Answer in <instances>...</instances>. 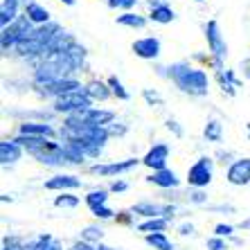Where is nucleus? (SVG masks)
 I'll return each instance as SVG.
<instances>
[{"label":"nucleus","instance_id":"f257e3e1","mask_svg":"<svg viewBox=\"0 0 250 250\" xmlns=\"http://www.w3.org/2000/svg\"><path fill=\"white\" fill-rule=\"evenodd\" d=\"M54 108H57L59 113L90 111V97H88V93H82V90H72V93L59 95L57 102H54Z\"/></svg>","mask_w":250,"mask_h":250},{"label":"nucleus","instance_id":"f03ea898","mask_svg":"<svg viewBox=\"0 0 250 250\" xmlns=\"http://www.w3.org/2000/svg\"><path fill=\"white\" fill-rule=\"evenodd\" d=\"M174 77H176V82H178V86H181L183 90H187V93L203 95L205 90H208V79H205V75L201 72V70H181V68H176Z\"/></svg>","mask_w":250,"mask_h":250},{"label":"nucleus","instance_id":"7ed1b4c3","mask_svg":"<svg viewBox=\"0 0 250 250\" xmlns=\"http://www.w3.org/2000/svg\"><path fill=\"white\" fill-rule=\"evenodd\" d=\"M187 181L194 187H205L212 181V160L209 158H201L192 165V169L187 171Z\"/></svg>","mask_w":250,"mask_h":250},{"label":"nucleus","instance_id":"20e7f679","mask_svg":"<svg viewBox=\"0 0 250 250\" xmlns=\"http://www.w3.org/2000/svg\"><path fill=\"white\" fill-rule=\"evenodd\" d=\"M167 158H169L167 145H156L151 151L145 156V160H142V163H145L146 167H151L153 171H160V169H167V167H165V165H167Z\"/></svg>","mask_w":250,"mask_h":250},{"label":"nucleus","instance_id":"39448f33","mask_svg":"<svg viewBox=\"0 0 250 250\" xmlns=\"http://www.w3.org/2000/svg\"><path fill=\"white\" fill-rule=\"evenodd\" d=\"M228 181L232 185H246L250 183V158L246 160H237L228 171Z\"/></svg>","mask_w":250,"mask_h":250},{"label":"nucleus","instance_id":"423d86ee","mask_svg":"<svg viewBox=\"0 0 250 250\" xmlns=\"http://www.w3.org/2000/svg\"><path fill=\"white\" fill-rule=\"evenodd\" d=\"M133 212L135 214H142V216H149V219H158V216L174 214V208H169V205H156V203H138V205H133Z\"/></svg>","mask_w":250,"mask_h":250},{"label":"nucleus","instance_id":"0eeeda50","mask_svg":"<svg viewBox=\"0 0 250 250\" xmlns=\"http://www.w3.org/2000/svg\"><path fill=\"white\" fill-rule=\"evenodd\" d=\"M133 50H135V54H140V57L153 59V57H158V52H160V43H158V39H153V36H146V39H140V41L133 43Z\"/></svg>","mask_w":250,"mask_h":250},{"label":"nucleus","instance_id":"6e6552de","mask_svg":"<svg viewBox=\"0 0 250 250\" xmlns=\"http://www.w3.org/2000/svg\"><path fill=\"white\" fill-rule=\"evenodd\" d=\"M131 167H135V160H124V163H113V165H95L93 174L99 176H115V174H124Z\"/></svg>","mask_w":250,"mask_h":250},{"label":"nucleus","instance_id":"1a4fd4ad","mask_svg":"<svg viewBox=\"0 0 250 250\" xmlns=\"http://www.w3.org/2000/svg\"><path fill=\"white\" fill-rule=\"evenodd\" d=\"M79 185H82V181L75 178V176H54L45 183L47 189H75Z\"/></svg>","mask_w":250,"mask_h":250},{"label":"nucleus","instance_id":"9d476101","mask_svg":"<svg viewBox=\"0 0 250 250\" xmlns=\"http://www.w3.org/2000/svg\"><path fill=\"white\" fill-rule=\"evenodd\" d=\"M18 158H21V145H18L16 140H12V142H9V140H7V142H2V145H0V160H2V163H16Z\"/></svg>","mask_w":250,"mask_h":250},{"label":"nucleus","instance_id":"9b49d317","mask_svg":"<svg viewBox=\"0 0 250 250\" xmlns=\"http://www.w3.org/2000/svg\"><path fill=\"white\" fill-rule=\"evenodd\" d=\"M54 131L52 126L47 124H34V122H27L21 126V135H34V138H50Z\"/></svg>","mask_w":250,"mask_h":250},{"label":"nucleus","instance_id":"f8f14e48","mask_svg":"<svg viewBox=\"0 0 250 250\" xmlns=\"http://www.w3.org/2000/svg\"><path fill=\"white\" fill-rule=\"evenodd\" d=\"M149 181L156 183L160 187H176L178 185V178H176L174 171L169 169H160V171H153V176H149Z\"/></svg>","mask_w":250,"mask_h":250},{"label":"nucleus","instance_id":"ddd939ff","mask_svg":"<svg viewBox=\"0 0 250 250\" xmlns=\"http://www.w3.org/2000/svg\"><path fill=\"white\" fill-rule=\"evenodd\" d=\"M208 39H209V47H212V52L221 59L223 54H226V45L221 43V36H219V32H216V23L208 25Z\"/></svg>","mask_w":250,"mask_h":250},{"label":"nucleus","instance_id":"4468645a","mask_svg":"<svg viewBox=\"0 0 250 250\" xmlns=\"http://www.w3.org/2000/svg\"><path fill=\"white\" fill-rule=\"evenodd\" d=\"M79 83L72 82V79H59V82L50 83L47 86V93H57V95H65V93H72V90H79Z\"/></svg>","mask_w":250,"mask_h":250},{"label":"nucleus","instance_id":"2eb2a0df","mask_svg":"<svg viewBox=\"0 0 250 250\" xmlns=\"http://www.w3.org/2000/svg\"><path fill=\"white\" fill-rule=\"evenodd\" d=\"M146 244H151L156 250H174V244L169 241L165 232H151V234H146Z\"/></svg>","mask_w":250,"mask_h":250},{"label":"nucleus","instance_id":"dca6fc26","mask_svg":"<svg viewBox=\"0 0 250 250\" xmlns=\"http://www.w3.org/2000/svg\"><path fill=\"white\" fill-rule=\"evenodd\" d=\"M165 228H167V219H165V216H158V219H149V221L140 223L138 230H140V232L151 234V232H163Z\"/></svg>","mask_w":250,"mask_h":250},{"label":"nucleus","instance_id":"f3484780","mask_svg":"<svg viewBox=\"0 0 250 250\" xmlns=\"http://www.w3.org/2000/svg\"><path fill=\"white\" fill-rule=\"evenodd\" d=\"M25 16H27L29 21H34V23H45L47 21V12L41 5H36V2H29L27 9H25Z\"/></svg>","mask_w":250,"mask_h":250},{"label":"nucleus","instance_id":"a211bd4d","mask_svg":"<svg viewBox=\"0 0 250 250\" xmlns=\"http://www.w3.org/2000/svg\"><path fill=\"white\" fill-rule=\"evenodd\" d=\"M106 201H108V192L106 189H95V192H90L86 196V203L90 205V209H97L102 205H106Z\"/></svg>","mask_w":250,"mask_h":250},{"label":"nucleus","instance_id":"6ab92c4d","mask_svg":"<svg viewBox=\"0 0 250 250\" xmlns=\"http://www.w3.org/2000/svg\"><path fill=\"white\" fill-rule=\"evenodd\" d=\"M16 5H18V0H5L2 2V25L7 27V23H14L16 21Z\"/></svg>","mask_w":250,"mask_h":250},{"label":"nucleus","instance_id":"aec40b11","mask_svg":"<svg viewBox=\"0 0 250 250\" xmlns=\"http://www.w3.org/2000/svg\"><path fill=\"white\" fill-rule=\"evenodd\" d=\"M153 21H158V23H171L174 21V12L169 9V7H153V14H151Z\"/></svg>","mask_w":250,"mask_h":250},{"label":"nucleus","instance_id":"412c9836","mask_svg":"<svg viewBox=\"0 0 250 250\" xmlns=\"http://www.w3.org/2000/svg\"><path fill=\"white\" fill-rule=\"evenodd\" d=\"M86 93H88V97H95V99H106V97H108L106 86H104V83H99V82L90 83V86L86 88Z\"/></svg>","mask_w":250,"mask_h":250},{"label":"nucleus","instance_id":"4be33fe9","mask_svg":"<svg viewBox=\"0 0 250 250\" xmlns=\"http://www.w3.org/2000/svg\"><path fill=\"white\" fill-rule=\"evenodd\" d=\"M120 25H128V27H142L145 25V18L142 16H135V14H124V16L117 18Z\"/></svg>","mask_w":250,"mask_h":250},{"label":"nucleus","instance_id":"5701e85b","mask_svg":"<svg viewBox=\"0 0 250 250\" xmlns=\"http://www.w3.org/2000/svg\"><path fill=\"white\" fill-rule=\"evenodd\" d=\"M54 205H57V208H77V205H79V198L72 196V194H61V196L54 198Z\"/></svg>","mask_w":250,"mask_h":250},{"label":"nucleus","instance_id":"b1692460","mask_svg":"<svg viewBox=\"0 0 250 250\" xmlns=\"http://www.w3.org/2000/svg\"><path fill=\"white\" fill-rule=\"evenodd\" d=\"M52 241V237H47V234H41V237H36L32 244H27L23 250H45V246Z\"/></svg>","mask_w":250,"mask_h":250},{"label":"nucleus","instance_id":"393cba45","mask_svg":"<svg viewBox=\"0 0 250 250\" xmlns=\"http://www.w3.org/2000/svg\"><path fill=\"white\" fill-rule=\"evenodd\" d=\"M205 135H208L209 140H219V138H221V124H219V122H209L208 126H205Z\"/></svg>","mask_w":250,"mask_h":250},{"label":"nucleus","instance_id":"a878e982","mask_svg":"<svg viewBox=\"0 0 250 250\" xmlns=\"http://www.w3.org/2000/svg\"><path fill=\"white\" fill-rule=\"evenodd\" d=\"M97 239H102V230H97V228H86L83 230V241H97Z\"/></svg>","mask_w":250,"mask_h":250},{"label":"nucleus","instance_id":"bb28decb","mask_svg":"<svg viewBox=\"0 0 250 250\" xmlns=\"http://www.w3.org/2000/svg\"><path fill=\"white\" fill-rule=\"evenodd\" d=\"M214 232H216V237H230V234L234 232V228L226 226V223H219V226L214 228Z\"/></svg>","mask_w":250,"mask_h":250},{"label":"nucleus","instance_id":"cd10ccee","mask_svg":"<svg viewBox=\"0 0 250 250\" xmlns=\"http://www.w3.org/2000/svg\"><path fill=\"white\" fill-rule=\"evenodd\" d=\"M111 86H113V93H115V95H120V97H122V99H126V97H128V93H126V90H124V88H122V83L117 82L115 77H111Z\"/></svg>","mask_w":250,"mask_h":250},{"label":"nucleus","instance_id":"c85d7f7f","mask_svg":"<svg viewBox=\"0 0 250 250\" xmlns=\"http://www.w3.org/2000/svg\"><path fill=\"white\" fill-rule=\"evenodd\" d=\"M208 250H226V241H221V237L208 239Z\"/></svg>","mask_w":250,"mask_h":250},{"label":"nucleus","instance_id":"c756f323","mask_svg":"<svg viewBox=\"0 0 250 250\" xmlns=\"http://www.w3.org/2000/svg\"><path fill=\"white\" fill-rule=\"evenodd\" d=\"M93 214L97 216V219H111V216L115 214V212H113V209H108V208H106V205H102V208L93 209Z\"/></svg>","mask_w":250,"mask_h":250},{"label":"nucleus","instance_id":"7c9ffc66","mask_svg":"<svg viewBox=\"0 0 250 250\" xmlns=\"http://www.w3.org/2000/svg\"><path fill=\"white\" fill-rule=\"evenodd\" d=\"M25 246L18 244V239H9V241H5V246H2V250H23Z\"/></svg>","mask_w":250,"mask_h":250},{"label":"nucleus","instance_id":"2f4dec72","mask_svg":"<svg viewBox=\"0 0 250 250\" xmlns=\"http://www.w3.org/2000/svg\"><path fill=\"white\" fill-rule=\"evenodd\" d=\"M108 5L111 7H133L135 0H108Z\"/></svg>","mask_w":250,"mask_h":250},{"label":"nucleus","instance_id":"473e14b6","mask_svg":"<svg viewBox=\"0 0 250 250\" xmlns=\"http://www.w3.org/2000/svg\"><path fill=\"white\" fill-rule=\"evenodd\" d=\"M72 250H97V248H95V246H90L88 241H79V244L72 246Z\"/></svg>","mask_w":250,"mask_h":250},{"label":"nucleus","instance_id":"72a5a7b5","mask_svg":"<svg viewBox=\"0 0 250 250\" xmlns=\"http://www.w3.org/2000/svg\"><path fill=\"white\" fill-rule=\"evenodd\" d=\"M111 189L113 192H124V189H126V183H122V181H115L111 185Z\"/></svg>","mask_w":250,"mask_h":250},{"label":"nucleus","instance_id":"f704fd0d","mask_svg":"<svg viewBox=\"0 0 250 250\" xmlns=\"http://www.w3.org/2000/svg\"><path fill=\"white\" fill-rule=\"evenodd\" d=\"M45 250H61V244H59L57 239H52V241L45 246Z\"/></svg>","mask_w":250,"mask_h":250},{"label":"nucleus","instance_id":"c9c22d12","mask_svg":"<svg viewBox=\"0 0 250 250\" xmlns=\"http://www.w3.org/2000/svg\"><path fill=\"white\" fill-rule=\"evenodd\" d=\"M192 230H194L192 226H181V234H189Z\"/></svg>","mask_w":250,"mask_h":250},{"label":"nucleus","instance_id":"e433bc0d","mask_svg":"<svg viewBox=\"0 0 250 250\" xmlns=\"http://www.w3.org/2000/svg\"><path fill=\"white\" fill-rule=\"evenodd\" d=\"M97 250H113V248H108V246H97Z\"/></svg>","mask_w":250,"mask_h":250},{"label":"nucleus","instance_id":"4c0bfd02","mask_svg":"<svg viewBox=\"0 0 250 250\" xmlns=\"http://www.w3.org/2000/svg\"><path fill=\"white\" fill-rule=\"evenodd\" d=\"M65 5H75V0H63Z\"/></svg>","mask_w":250,"mask_h":250},{"label":"nucleus","instance_id":"58836bf2","mask_svg":"<svg viewBox=\"0 0 250 250\" xmlns=\"http://www.w3.org/2000/svg\"><path fill=\"white\" fill-rule=\"evenodd\" d=\"M248 128H250V124H248Z\"/></svg>","mask_w":250,"mask_h":250}]
</instances>
